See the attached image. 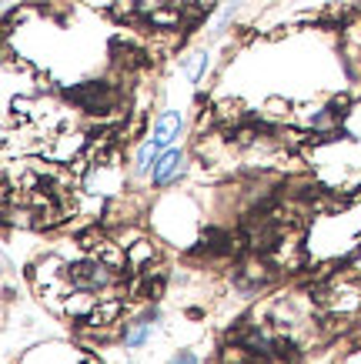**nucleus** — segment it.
Segmentation results:
<instances>
[{
	"mask_svg": "<svg viewBox=\"0 0 361 364\" xmlns=\"http://www.w3.org/2000/svg\"><path fill=\"white\" fill-rule=\"evenodd\" d=\"M70 277H74L77 287H100V284H108L110 281V274L100 264H77Z\"/></svg>",
	"mask_w": 361,
	"mask_h": 364,
	"instance_id": "7ed1b4c3",
	"label": "nucleus"
},
{
	"mask_svg": "<svg viewBox=\"0 0 361 364\" xmlns=\"http://www.w3.org/2000/svg\"><path fill=\"white\" fill-rule=\"evenodd\" d=\"M157 161H161V147L154 141L141 144V151H137V174H147L151 167H157Z\"/></svg>",
	"mask_w": 361,
	"mask_h": 364,
	"instance_id": "20e7f679",
	"label": "nucleus"
},
{
	"mask_svg": "<svg viewBox=\"0 0 361 364\" xmlns=\"http://www.w3.org/2000/svg\"><path fill=\"white\" fill-rule=\"evenodd\" d=\"M171 364H197V358H194V354H177Z\"/></svg>",
	"mask_w": 361,
	"mask_h": 364,
	"instance_id": "423d86ee",
	"label": "nucleus"
},
{
	"mask_svg": "<svg viewBox=\"0 0 361 364\" xmlns=\"http://www.w3.org/2000/svg\"><path fill=\"white\" fill-rule=\"evenodd\" d=\"M147 331H151V324H137L124 341H127V348H137V344H144V338H147Z\"/></svg>",
	"mask_w": 361,
	"mask_h": 364,
	"instance_id": "39448f33",
	"label": "nucleus"
},
{
	"mask_svg": "<svg viewBox=\"0 0 361 364\" xmlns=\"http://www.w3.org/2000/svg\"><path fill=\"white\" fill-rule=\"evenodd\" d=\"M181 174H184V154H181V151H167V154L157 161V167H154V184H171V181Z\"/></svg>",
	"mask_w": 361,
	"mask_h": 364,
	"instance_id": "f257e3e1",
	"label": "nucleus"
},
{
	"mask_svg": "<svg viewBox=\"0 0 361 364\" xmlns=\"http://www.w3.org/2000/svg\"><path fill=\"white\" fill-rule=\"evenodd\" d=\"M181 114L177 111H167V114H161V117H157V127H154V137L151 141L157 144V147H167V144L174 141L177 134H181Z\"/></svg>",
	"mask_w": 361,
	"mask_h": 364,
	"instance_id": "f03ea898",
	"label": "nucleus"
}]
</instances>
